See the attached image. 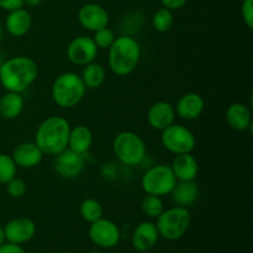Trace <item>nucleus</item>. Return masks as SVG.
<instances>
[{
  "label": "nucleus",
  "mask_w": 253,
  "mask_h": 253,
  "mask_svg": "<svg viewBox=\"0 0 253 253\" xmlns=\"http://www.w3.org/2000/svg\"><path fill=\"white\" fill-rule=\"evenodd\" d=\"M174 106L168 101H157L153 104L147 113V121L150 126L155 130L163 131L174 124L175 119Z\"/></svg>",
  "instance_id": "nucleus-14"
},
{
  "label": "nucleus",
  "mask_w": 253,
  "mask_h": 253,
  "mask_svg": "<svg viewBox=\"0 0 253 253\" xmlns=\"http://www.w3.org/2000/svg\"><path fill=\"white\" fill-rule=\"evenodd\" d=\"M86 88L81 76L74 72L62 73L54 79L52 84V99L58 106L71 109L78 105L85 96Z\"/></svg>",
  "instance_id": "nucleus-4"
},
{
  "label": "nucleus",
  "mask_w": 253,
  "mask_h": 253,
  "mask_svg": "<svg viewBox=\"0 0 253 253\" xmlns=\"http://www.w3.org/2000/svg\"><path fill=\"white\" fill-rule=\"evenodd\" d=\"M227 124L236 131H246L252 126L251 111L245 104L234 103L229 106L226 111Z\"/></svg>",
  "instance_id": "nucleus-21"
},
{
  "label": "nucleus",
  "mask_w": 253,
  "mask_h": 253,
  "mask_svg": "<svg viewBox=\"0 0 253 253\" xmlns=\"http://www.w3.org/2000/svg\"><path fill=\"white\" fill-rule=\"evenodd\" d=\"M71 125L62 116H49L37 127L35 143L43 155L56 156L68 148Z\"/></svg>",
  "instance_id": "nucleus-2"
},
{
  "label": "nucleus",
  "mask_w": 253,
  "mask_h": 253,
  "mask_svg": "<svg viewBox=\"0 0 253 253\" xmlns=\"http://www.w3.org/2000/svg\"><path fill=\"white\" fill-rule=\"evenodd\" d=\"M11 157L17 167L34 168L41 163L43 153L35 142H24L16 146Z\"/></svg>",
  "instance_id": "nucleus-17"
},
{
  "label": "nucleus",
  "mask_w": 253,
  "mask_h": 253,
  "mask_svg": "<svg viewBox=\"0 0 253 253\" xmlns=\"http://www.w3.org/2000/svg\"><path fill=\"white\" fill-rule=\"evenodd\" d=\"M141 210L146 216L151 217V219H157L165 210L162 198L147 194L141 202Z\"/></svg>",
  "instance_id": "nucleus-26"
},
{
  "label": "nucleus",
  "mask_w": 253,
  "mask_h": 253,
  "mask_svg": "<svg viewBox=\"0 0 253 253\" xmlns=\"http://www.w3.org/2000/svg\"><path fill=\"white\" fill-rule=\"evenodd\" d=\"M54 170L66 179L77 178L85 168V160L84 156L77 153L74 151L66 148L61 153L54 156L53 162Z\"/></svg>",
  "instance_id": "nucleus-11"
},
{
  "label": "nucleus",
  "mask_w": 253,
  "mask_h": 253,
  "mask_svg": "<svg viewBox=\"0 0 253 253\" xmlns=\"http://www.w3.org/2000/svg\"><path fill=\"white\" fill-rule=\"evenodd\" d=\"M32 25L31 14L24 7L9 11L5 19V27L11 36L21 37L30 31Z\"/></svg>",
  "instance_id": "nucleus-19"
},
{
  "label": "nucleus",
  "mask_w": 253,
  "mask_h": 253,
  "mask_svg": "<svg viewBox=\"0 0 253 253\" xmlns=\"http://www.w3.org/2000/svg\"><path fill=\"white\" fill-rule=\"evenodd\" d=\"M173 173L178 182H185V180H195L198 172H199V165L198 161L192 153H182L175 155L172 165H170Z\"/></svg>",
  "instance_id": "nucleus-18"
},
{
  "label": "nucleus",
  "mask_w": 253,
  "mask_h": 253,
  "mask_svg": "<svg viewBox=\"0 0 253 253\" xmlns=\"http://www.w3.org/2000/svg\"><path fill=\"white\" fill-rule=\"evenodd\" d=\"M4 234L6 242L22 245L35 236L36 225L29 217H16L5 225Z\"/></svg>",
  "instance_id": "nucleus-13"
},
{
  "label": "nucleus",
  "mask_w": 253,
  "mask_h": 253,
  "mask_svg": "<svg viewBox=\"0 0 253 253\" xmlns=\"http://www.w3.org/2000/svg\"><path fill=\"white\" fill-rule=\"evenodd\" d=\"M113 150L118 160L126 166H138L146 157L145 141L132 131H121L115 136Z\"/></svg>",
  "instance_id": "nucleus-6"
},
{
  "label": "nucleus",
  "mask_w": 253,
  "mask_h": 253,
  "mask_svg": "<svg viewBox=\"0 0 253 253\" xmlns=\"http://www.w3.org/2000/svg\"><path fill=\"white\" fill-rule=\"evenodd\" d=\"M115 32L111 29H109L108 26L94 32L93 37L94 42H95L96 47L99 49H109L111 44H113V42L115 41Z\"/></svg>",
  "instance_id": "nucleus-29"
},
{
  "label": "nucleus",
  "mask_w": 253,
  "mask_h": 253,
  "mask_svg": "<svg viewBox=\"0 0 253 253\" xmlns=\"http://www.w3.org/2000/svg\"><path fill=\"white\" fill-rule=\"evenodd\" d=\"M81 78L86 89H96L105 82L106 72L101 64L91 62L84 66Z\"/></svg>",
  "instance_id": "nucleus-24"
},
{
  "label": "nucleus",
  "mask_w": 253,
  "mask_h": 253,
  "mask_svg": "<svg viewBox=\"0 0 253 253\" xmlns=\"http://www.w3.org/2000/svg\"><path fill=\"white\" fill-rule=\"evenodd\" d=\"M78 21L85 30L95 32L106 27L109 24V14L101 5L89 2L83 5L78 11Z\"/></svg>",
  "instance_id": "nucleus-12"
},
{
  "label": "nucleus",
  "mask_w": 253,
  "mask_h": 253,
  "mask_svg": "<svg viewBox=\"0 0 253 253\" xmlns=\"http://www.w3.org/2000/svg\"><path fill=\"white\" fill-rule=\"evenodd\" d=\"M25 100L20 93L6 91L0 98V116L6 120H14L21 115Z\"/></svg>",
  "instance_id": "nucleus-23"
},
{
  "label": "nucleus",
  "mask_w": 253,
  "mask_h": 253,
  "mask_svg": "<svg viewBox=\"0 0 253 253\" xmlns=\"http://www.w3.org/2000/svg\"><path fill=\"white\" fill-rule=\"evenodd\" d=\"M174 24V16H173L172 10L167 7H161L155 12L152 17V25L156 31L167 32L172 29Z\"/></svg>",
  "instance_id": "nucleus-27"
},
{
  "label": "nucleus",
  "mask_w": 253,
  "mask_h": 253,
  "mask_svg": "<svg viewBox=\"0 0 253 253\" xmlns=\"http://www.w3.org/2000/svg\"><path fill=\"white\" fill-rule=\"evenodd\" d=\"M241 12L246 26L249 29H253V0H244Z\"/></svg>",
  "instance_id": "nucleus-31"
},
{
  "label": "nucleus",
  "mask_w": 253,
  "mask_h": 253,
  "mask_svg": "<svg viewBox=\"0 0 253 253\" xmlns=\"http://www.w3.org/2000/svg\"><path fill=\"white\" fill-rule=\"evenodd\" d=\"M192 216L187 208L174 207L163 210L162 214L157 217V226L160 236L165 237L168 241H175L185 235L190 226Z\"/></svg>",
  "instance_id": "nucleus-5"
},
{
  "label": "nucleus",
  "mask_w": 253,
  "mask_h": 253,
  "mask_svg": "<svg viewBox=\"0 0 253 253\" xmlns=\"http://www.w3.org/2000/svg\"><path fill=\"white\" fill-rule=\"evenodd\" d=\"M24 1V5H27V6H39L43 0H22Z\"/></svg>",
  "instance_id": "nucleus-35"
},
{
  "label": "nucleus",
  "mask_w": 253,
  "mask_h": 253,
  "mask_svg": "<svg viewBox=\"0 0 253 253\" xmlns=\"http://www.w3.org/2000/svg\"><path fill=\"white\" fill-rule=\"evenodd\" d=\"M173 202L177 207L189 208L194 204L199 198V187L195 180H185V182H177L173 190L170 192Z\"/></svg>",
  "instance_id": "nucleus-20"
},
{
  "label": "nucleus",
  "mask_w": 253,
  "mask_h": 253,
  "mask_svg": "<svg viewBox=\"0 0 253 253\" xmlns=\"http://www.w3.org/2000/svg\"><path fill=\"white\" fill-rule=\"evenodd\" d=\"M16 169L17 166L11 156L1 153L0 155V183L6 184L9 180L16 177Z\"/></svg>",
  "instance_id": "nucleus-28"
},
{
  "label": "nucleus",
  "mask_w": 253,
  "mask_h": 253,
  "mask_svg": "<svg viewBox=\"0 0 253 253\" xmlns=\"http://www.w3.org/2000/svg\"><path fill=\"white\" fill-rule=\"evenodd\" d=\"M39 76V66L26 56L11 57L0 66V83L6 91L24 93Z\"/></svg>",
  "instance_id": "nucleus-1"
},
{
  "label": "nucleus",
  "mask_w": 253,
  "mask_h": 253,
  "mask_svg": "<svg viewBox=\"0 0 253 253\" xmlns=\"http://www.w3.org/2000/svg\"><path fill=\"white\" fill-rule=\"evenodd\" d=\"M160 232L152 221H142L136 226L132 234V246L140 252H147L157 245Z\"/></svg>",
  "instance_id": "nucleus-15"
},
{
  "label": "nucleus",
  "mask_w": 253,
  "mask_h": 253,
  "mask_svg": "<svg viewBox=\"0 0 253 253\" xmlns=\"http://www.w3.org/2000/svg\"><path fill=\"white\" fill-rule=\"evenodd\" d=\"M177 182L178 180L170 166L157 165L146 170L141 180V185L146 194L162 198L170 194Z\"/></svg>",
  "instance_id": "nucleus-7"
},
{
  "label": "nucleus",
  "mask_w": 253,
  "mask_h": 253,
  "mask_svg": "<svg viewBox=\"0 0 253 253\" xmlns=\"http://www.w3.org/2000/svg\"><path fill=\"white\" fill-rule=\"evenodd\" d=\"M99 48L93 37L78 36L69 42L67 47V57L76 66H85L95 61Z\"/></svg>",
  "instance_id": "nucleus-10"
},
{
  "label": "nucleus",
  "mask_w": 253,
  "mask_h": 253,
  "mask_svg": "<svg viewBox=\"0 0 253 253\" xmlns=\"http://www.w3.org/2000/svg\"><path fill=\"white\" fill-rule=\"evenodd\" d=\"M163 147L173 155L192 153L195 148L197 140L192 131L183 125L172 124L162 131L161 136Z\"/></svg>",
  "instance_id": "nucleus-8"
},
{
  "label": "nucleus",
  "mask_w": 253,
  "mask_h": 253,
  "mask_svg": "<svg viewBox=\"0 0 253 253\" xmlns=\"http://www.w3.org/2000/svg\"><path fill=\"white\" fill-rule=\"evenodd\" d=\"M205 108L204 99L200 94L194 93H187L183 96H180L179 100L177 101L175 105V115L179 116L183 120H195L199 118L203 114Z\"/></svg>",
  "instance_id": "nucleus-16"
},
{
  "label": "nucleus",
  "mask_w": 253,
  "mask_h": 253,
  "mask_svg": "<svg viewBox=\"0 0 253 253\" xmlns=\"http://www.w3.org/2000/svg\"><path fill=\"white\" fill-rule=\"evenodd\" d=\"M89 237H90L91 242L98 247L113 249L120 241V230L115 222L100 217L90 224Z\"/></svg>",
  "instance_id": "nucleus-9"
},
{
  "label": "nucleus",
  "mask_w": 253,
  "mask_h": 253,
  "mask_svg": "<svg viewBox=\"0 0 253 253\" xmlns=\"http://www.w3.org/2000/svg\"><path fill=\"white\" fill-rule=\"evenodd\" d=\"M140 58V43L133 37L127 35L116 37L109 48V67L111 72L119 77H125L132 73L137 67Z\"/></svg>",
  "instance_id": "nucleus-3"
},
{
  "label": "nucleus",
  "mask_w": 253,
  "mask_h": 253,
  "mask_svg": "<svg viewBox=\"0 0 253 253\" xmlns=\"http://www.w3.org/2000/svg\"><path fill=\"white\" fill-rule=\"evenodd\" d=\"M6 242V240H5V234H4V227L0 226V246H1L2 244H5Z\"/></svg>",
  "instance_id": "nucleus-36"
},
{
  "label": "nucleus",
  "mask_w": 253,
  "mask_h": 253,
  "mask_svg": "<svg viewBox=\"0 0 253 253\" xmlns=\"http://www.w3.org/2000/svg\"><path fill=\"white\" fill-rule=\"evenodd\" d=\"M89 253H99L98 251H91V252H89Z\"/></svg>",
  "instance_id": "nucleus-39"
},
{
  "label": "nucleus",
  "mask_w": 253,
  "mask_h": 253,
  "mask_svg": "<svg viewBox=\"0 0 253 253\" xmlns=\"http://www.w3.org/2000/svg\"><path fill=\"white\" fill-rule=\"evenodd\" d=\"M163 7H167L169 10H179L187 4L188 0H160Z\"/></svg>",
  "instance_id": "nucleus-34"
},
{
  "label": "nucleus",
  "mask_w": 253,
  "mask_h": 253,
  "mask_svg": "<svg viewBox=\"0 0 253 253\" xmlns=\"http://www.w3.org/2000/svg\"><path fill=\"white\" fill-rule=\"evenodd\" d=\"M24 6L22 0H0V7L6 11H12V10L20 9Z\"/></svg>",
  "instance_id": "nucleus-32"
},
{
  "label": "nucleus",
  "mask_w": 253,
  "mask_h": 253,
  "mask_svg": "<svg viewBox=\"0 0 253 253\" xmlns=\"http://www.w3.org/2000/svg\"><path fill=\"white\" fill-rule=\"evenodd\" d=\"M79 212H81V216L86 222L91 224V222L96 221L100 217H103L104 210L98 200L93 199V198H88V199L82 202L81 208H79Z\"/></svg>",
  "instance_id": "nucleus-25"
},
{
  "label": "nucleus",
  "mask_w": 253,
  "mask_h": 253,
  "mask_svg": "<svg viewBox=\"0 0 253 253\" xmlns=\"http://www.w3.org/2000/svg\"><path fill=\"white\" fill-rule=\"evenodd\" d=\"M26 189V183H25L24 179H20V178L14 177L6 183V193L12 199H20V198L24 197Z\"/></svg>",
  "instance_id": "nucleus-30"
},
{
  "label": "nucleus",
  "mask_w": 253,
  "mask_h": 253,
  "mask_svg": "<svg viewBox=\"0 0 253 253\" xmlns=\"http://www.w3.org/2000/svg\"><path fill=\"white\" fill-rule=\"evenodd\" d=\"M0 253H26L22 249L21 245L11 244V242H5L0 246Z\"/></svg>",
  "instance_id": "nucleus-33"
},
{
  "label": "nucleus",
  "mask_w": 253,
  "mask_h": 253,
  "mask_svg": "<svg viewBox=\"0 0 253 253\" xmlns=\"http://www.w3.org/2000/svg\"><path fill=\"white\" fill-rule=\"evenodd\" d=\"M4 61H5V59L2 58V54L0 53V66H1V64H2V62H4Z\"/></svg>",
  "instance_id": "nucleus-37"
},
{
  "label": "nucleus",
  "mask_w": 253,
  "mask_h": 253,
  "mask_svg": "<svg viewBox=\"0 0 253 253\" xmlns=\"http://www.w3.org/2000/svg\"><path fill=\"white\" fill-rule=\"evenodd\" d=\"M1 32H2V31H1V27H0V39H1V35H2Z\"/></svg>",
  "instance_id": "nucleus-38"
},
{
  "label": "nucleus",
  "mask_w": 253,
  "mask_h": 253,
  "mask_svg": "<svg viewBox=\"0 0 253 253\" xmlns=\"http://www.w3.org/2000/svg\"><path fill=\"white\" fill-rule=\"evenodd\" d=\"M93 132L85 125H78L74 128L71 127L68 137V148L81 155H85L93 145Z\"/></svg>",
  "instance_id": "nucleus-22"
}]
</instances>
